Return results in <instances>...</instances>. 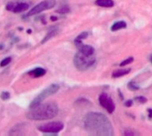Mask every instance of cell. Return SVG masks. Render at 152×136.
<instances>
[{"instance_id":"6da1fadb","label":"cell","mask_w":152,"mask_h":136,"mask_svg":"<svg viewBox=\"0 0 152 136\" xmlns=\"http://www.w3.org/2000/svg\"><path fill=\"white\" fill-rule=\"evenodd\" d=\"M86 130L94 135L111 136L114 135L113 126L110 119L102 113L89 112L84 118Z\"/></svg>"},{"instance_id":"7a4b0ae2","label":"cell","mask_w":152,"mask_h":136,"mask_svg":"<svg viewBox=\"0 0 152 136\" xmlns=\"http://www.w3.org/2000/svg\"><path fill=\"white\" fill-rule=\"evenodd\" d=\"M59 112L58 105L53 102L40 103L39 105L31 108L27 113V118L30 120H47L53 118Z\"/></svg>"},{"instance_id":"3957f363","label":"cell","mask_w":152,"mask_h":136,"mask_svg":"<svg viewBox=\"0 0 152 136\" xmlns=\"http://www.w3.org/2000/svg\"><path fill=\"white\" fill-rule=\"evenodd\" d=\"M95 61H96V57L94 54L86 55L81 52H77L73 59L75 67L80 71H85L89 68H91L95 63Z\"/></svg>"},{"instance_id":"277c9868","label":"cell","mask_w":152,"mask_h":136,"mask_svg":"<svg viewBox=\"0 0 152 136\" xmlns=\"http://www.w3.org/2000/svg\"><path fill=\"white\" fill-rule=\"evenodd\" d=\"M59 89H60V86H59V85H57V84H52V85H50L47 88H45L44 91H42V92H41V93H40V94H39L32 102H31V103H30V105H29V109L34 108V107L39 105V104L42 103L46 98H48L49 96H51V95L56 94V93L59 91Z\"/></svg>"},{"instance_id":"5b68a950","label":"cell","mask_w":152,"mask_h":136,"mask_svg":"<svg viewBox=\"0 0 152 136\" xmlns=\"http://www.w3.org/2000/svg\"><path fill=\"white\" fill-rule=\"evenodd\" d=\"M55 4H56L55 0H44L42 2H40L39 4H37V5H35L32 9H30L28 12L26 16H33V15L40 13L45 10L52 9L55 6Z\"/></svg>"},{"instance_id":"8992f818","label":"cell","mask_w":152,"mask_h":136,"mask_svg":"<svg viewBox=\"0 0 152 136\" xmlns=\"http://www.w3.org/2000/svg\"><path fill=\"white\" fill-rule=\"evenodd\" d=\"M64 128V125L61 122H50L45 125H41L37 127V129L42 133L46 134H57L61 132Z\"/></svg>"},{"instance_id":"52a82bcc","label":"cell","mask_w":152,"mask_h":136,"mask_svg":"<svg viewBox=\"0 0 152 136\" xmlns=\"http://www.w3.org/2000/svg\"><path fill=\"white\" fill-rule=\"evenodd\" d=\"M99 102L101 104V106L102 108H104L109 113H113L115 109H116V106H115V103L113 102V100L111 99V97H110L107 94L105 93H102L100 97H99Z\"/></svg>"},{"instance_id":"ba28073f","label":"cell","mask_w":152,"mask_h":136,"mask_svg":"<svg viewBox=\"0 0 152 136\" xmlns=\"http://www.w3.org/2000/svg\"><path fill=\"white\" fill-rule=\"evenodd\" d=\"M45 73H46V70L45 69H43V68H37V69H35L28 72V74L31 75L32 77H34V78L43 77V76L45 75Z\"/></svg>"},{"instance_id":"9c48e42d","label":"cell","mask_w":152,"mask_h":136,"mask_svg":"<svg viewBox=\"0 0 152 136\" xmlns=\"http://www.w3.org/2000/svg\"><path fill=\"white\" fill-rule=\"evenodd\" d=\"M131 72V69H118L116 71H114L112 73V78H120L123 76H126L127 74H129Z\"/></svg>"},{"instance_id":"30bf717a","label":"cell","mask_w":152,"mask_h":136,"mask_svg":"<svg viewBox=\"0 0 152 136\" xmlns=\"http://www.w3.org/2000/svg\"><path fill=\"white\" fill-rule=\"evenodd\" d=\"M126 27V22L124 20H118L116 21L112 26H111V31H117L122 29H125Z\"/></svg>"},{"instance_id":"8fae6325","label":"cell","mask_w":152,"mask_h":136,"mask_svg":"<svg viewBox=\"0 0 152 136\" xmlns=\"http://www.w3.org/2000/svg\"><path fill=\"white\" fill-rule=\"evenodd\" d=\"M28 8H29L28 4H27V3H18L16 7L13 10V12H24V11L28 10Z\"/></svg>"},{"instance_id":"7c38bea8","label":"cell","mask_w":152,"mask_h":136,"mask_svg":"<svg viewBox=\"0 0 152 136\" xmlns=\"http://www.w3.org/2000/svg\"><path fill=\"white\" fill-rule=\"evenodd\" d=\"M95 4L102 7H112L114 5L113 0H96Z\"/></svg>"},{"instance_id":"4fadbf2b","label":"cell","mask_w":152,"mask_h":136,"mask_svg":"<svg viewBox=\"0 0 152 136\" xmlns=\"http://www.w3.org/2000/svg\"><path fill=\"white\" fill-rule=\"evenodd\" d=\"M58 32H59V30H58V29H53V30H50V31L46 34V36L44 37V39L41 41V44H45V43H46L48 40H50L51 38H53V37H55V36L58 34Z\"/></svg>"},{"instance_id":"5bb4252c","label":"cell","mask_w":152,"mask_h":136,"mask_svg":"<svg viewBox=\"0 0 152 136\" xmlns=\"http://www.w3.org/2000/svg\"><path fill=\"white\" fill-rule=\"evenodd\" d=\"M75 104H76L77 106H79V107H84V106L91 105V102H90L88 100L82 98V99H78V100H77V101H76V102H75Z\"/></svg>"},{"instance_id":"9a60e30c","label":"cell","mask_w":152,"mask_h":136,"mask_svg":"<svg viewBox=\"0 0 152 136\" xmlns=\"http://www.w3.org/2000/svg\"><path fill=\"white\" fill-rule=\"evenodd\" d=\"M69 11H70V8H69V5H62V6H61L59 9L56 10V12H57L58 13H61V14L68 13V12H69Z\"/></svg>"},{"instance_id":"2e32d148","label":"cell","mask_w":152,"mask_h":136,"mask_svg":"<svg viewBox=\"0 0 152 136\" xmlns=\"http://www.w3.org/2000/svg\"><path fill=\"white\" fill-rule=\"evenodd\" d=\"M127 87L129 90H132V91H137L140 89V86L134 82V81H131L127 84Z\"/></svg>"},{"instance_id":"e0dca14e","label":"cell","mask_w":152,"mask_h":136,"mask_svg":"<svg viewBox=\"0 0 152 136\" xmlns=\"http://www.w3.org/2000/svg\"><path fill=\"white\" fill-rule=\"evenodd\" d=\"M17 4H18V3H16V2H9V3L6 4L5 9H6L7 11H10V12H13L14 8H15L16 5H17Z\"/></svg>"},{"instance_id":"ac0fdd59","label":"cell","mask_w":152,"mask_h":136,"mask_svg":"<svg viewBox=\"0 0 152 136\" xmlns=\"http://www.w3.org/2000/svg\"><path fill=\"white\" fill-rule=\"evenodd\" d=\"M10 97H11V95H10V93H9V92H6V91H4V92H2V93H1V94H0V98H1L3 101L9 100V99H10Z\"/></svg>"},{"instance_id":"d6986e66","label":"cell","mask_w":152,"mask_h":136,"mask_svg":"<svg viewBox=\"0 0 152 136\" xmlns=\"http://www.w3.org/2000/svg\"><path fill=\"white\" fill-rule=\"evenodd\" d=\"M133 61H134V57H129V58L126 59L125 61H123L120 63V66H121V67L126 66V65H128V64L132 63Z\"/></svg>"},{"instance_id":"ffe728a7","label":"cell","mask_w":152,"mask_h":136,"mask_svg":"<svg viewBox=\"0 0 152 136\" xmlns=\"http://www.w3.org/2000/svg\"><path fill=\"white\" fill-rule=\"evenodd\" d=\"M11 61H12V58H11V57H6V58H4V59L0 62V66H1V67H5V66H7V65L11 62Z\"/></svg>"},{"instance_id":"44dd1931","label":"cell","mask_w":152,"mask_h":136,"mask_svg":"<svg viewBox=\"0 0 152 136\" xmlns=\"http://www.w3.org/2000/svg\"><path fill=\"white\" fill-rule=\"evenodd\" d=\"M134 101H136L137 102H140V103H146L148 100L144 96H138V97L134 98Z\"/></svg>"},{"instance_id":"7402d4cb","label":"cell","mask_w":152,"mask_h":136,"mask_svg":"<svg viewBox=\"0 0 152 136\" xmlns=\"http://www.w3.org/2000/svg\"><path fill=\"white\" fill-rule=\"evenodd\" d=\"M87 37H88V33L87 32H82L81 34H79L76 37V39H77V40H83V39H86Z\"/></svg>"},{"instance_id":"603a6c76","label":"cell","mask_w":152,"mask_h":136,"mask_svg":"<svg viewBox=\"0 0 152 136\" xmlns=\"http://www.w3.org/2000/svg\"><path fill=\"white\" fill-rule=\"evenodd\" d=\"M137 134L136 133H134L133 130H131V129H126V130H125V132H124V135H136Z\"/></svg>"},{"instance_id":"cb8c5ba5","label":"cell","mask_w":152,"mask_h":136,"mask_svg":"<svg viewBox=\"0 0 152 136\" xmlns=\"http://www.w3.org/2000/svg\"><path fill=\"white\" fill-rule=\"evenodd\" d=\"M133 104H134V102H133V100H127L126 102H125V106L126 107H131V106H133Z\"/></svg>"},{"instance_id":"d4e9b609","label":"cell","mask_w":152,"mask_h":136,"mask_svg":"<svg viewBox=\"0 0 152 136\" xmlns=\"http://www.w3.org/2000/svg\"><path fill=\"white\" fill-rule=\"evenodd\" d=\"M148 113H149V118H152V109H148Z\"/></svg>"},{"instance_id":"484cf974","label":"cell","mask_w":152,"mask_h":136,"mask_svg":"<svg viewBox=\"0 0 152 136\" xmlns=\"http://www.w3.org/2000/svg\"><path fill=\"white\" fill-rule=\"evenodd\" d=\"M57 19H58V18H57L56 16H52V17H51V20H52V21H54V20H56Z\"/></svg>"},{"instance_id":"4316f807","label":"cell","mask_w":152,"mask_h":136,"mask_svg":"<svg viewBox=\"0 0 152 136\" xmlns=\"http://www.w3.org/2000/svg\"><path fill=\"white\" fill-rule=\"evenodd\" d=\"M27 33L30 34V33H31V29H28V30H27Z\"/></svg>"},{"instance_id":"83f0119b","label":"cell","mask_w":152,"mask_h":136,"mask_svg":"<svg viewBox=\"0 0 152 136\" xmlns=\"http://www.w3.org/2000/svg\"><path fill=\"white\" fill-rule=\"evenodd\" d=\"M151 62H152V58H151Z\"/></svg>"}]
</instances>
